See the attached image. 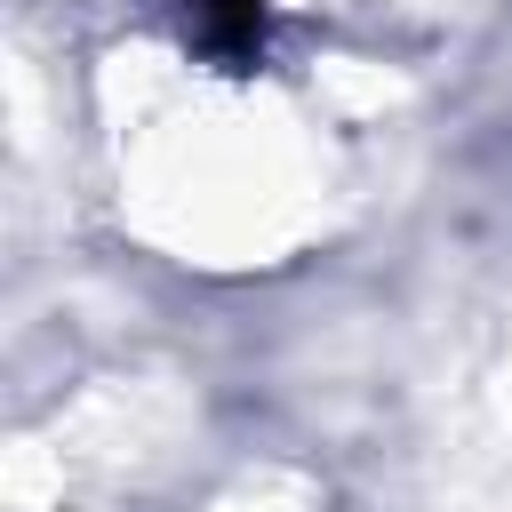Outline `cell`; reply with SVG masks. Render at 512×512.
<instances>
[{"instance_id":"1","label":"cell","mask_w":512,"mask_h":512,"mask_svg":"<svg viewBox=\"0 0 512 512\" xmlns=\"http://www.w3.org/2000/svg\"><path fill=\"white\" fill-rule=\"evenodd\" d=\"M200 40L216 56H256L264 40V0H200Z\"/></svg>"}]
</instances>
